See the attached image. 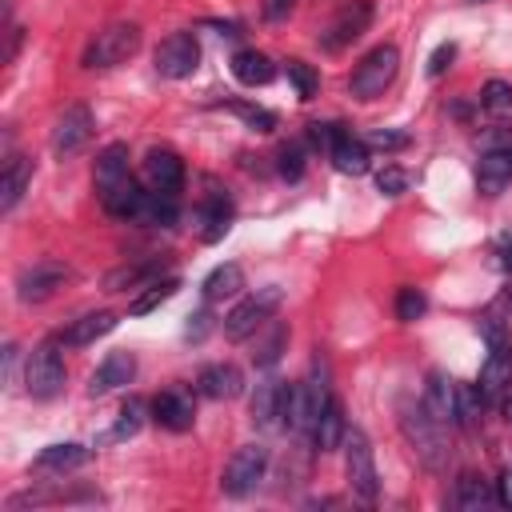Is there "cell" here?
I'll list each match as a JSON object with an SVG mask.
<instances>
[{
    "instance_id": "1",
    "label": "cell",
    "mask_w": 512,
    "mask_h": 512,
    "mask_svg": "<svg viewBox=\"0 0 512 512\" xmlns=\"http://www.w3.org/2000/svg\"><path fill=\"white\" fill-rule=\"evenodd\" d=\"M400 432L428 472L448 468V428L424 408V400H400Z\"/></svg>"
},
{
    "instance_id": "2",
    "label": "cell",
    "mask_w": 512,
    "mask_h": 512,
    "mask_svg": "<svg viewBox=\"0 0 512 512\" xmlns=\"http://www.w3.org/2000/svg\"><path fill=\"white\" fill-rule=\"evenodd\" d=\"M396 72H400V52H396V44H376V48H368V52L356 60V68H352V76H348V92H352L356 100H376V96H384V92L392 88Z\"/></svg>"
},
{
    "instance_id": "3",
    "label": "cell",
    "mask_w": 512,
    "mask_h": 512,
    "mask_svg": "<svg viewBox=\"0 0 512 512\" xmlns=\"http://www.w3.org/2000/svg\"><path fill=\"white\" fill-rule=\"evenodd\" d=\"M340 448H344V472H348L352 496H360L364 504H376V496H380V472H376V456H372L368 436L348 424Z\"/></svg>"
},
{
    "instance_id": "4",
    "label": "cell",
    "mask_w": 512,
    "mask_h": 512,
    "mask_svg": "<svg viewBox=\"0 0 512 512\" xmlns=\"http://www.w3.org/2000/svg\"><path fill=\"white\" fill-rule=\"evenodd\" d=\"M280 300H284L280 284L256 288L252 296H244V300L224 316V336H228V340H248V336H256V328H264V324L272 320V312L280 308Z\"/></svg>"
},
{
    "instance_id": "5",
    "label": "cell",
    "mask_w": 512,
    "mask_h": 512,
    "mask_svg": "<svg viewBox=\"0 0 512 512\" xmlns=\"http://www.w3.org/2000/svg\"><path fill=\"white\" fill-rule=\"evenodd\" d=\"M136 48H140V24L116 20V24H108V28H100L92 36V44L84 48V68H116Z\"/></svg>"
},
{
    "instance_id": "6",
    "label": "cell",
    "mask_w": 512,
    "mask_h": 512,
    "mask_svg": "<svg viewBox=\"0 0 512 512\" xmlns=\"http://www.w3.org/2000/svg\"><path fill=\"white\" fill-rule=\"evenodd\" d=\"M60 340H44L32 348L28 364H24V384L32 400H52L64 392V356L56 348Z\"/></svg>"
},
{
    "instance_id": "7",
    "label": "cell",
    "mask_w": 512,
    "mask_h": 512,
    "mask_svg": "<svg viewBox=\"0 0 512 512\" xmlns=\"http://www.w3.org/2000/svg\"><path fill=\"white\" fill-rule=\"evenodd\" d=\"M264 468H268V448L264 444H244L232 452V460L224 464V476H220V488L228 496H248L260 480H264Z\"/></svg>"
},
{
    "instance_id": "8",
    "label": "cell",
    "mask_w": 512,
    "mask_h": 512,
    "mask_svg": "<svg viewBox=\"0 0 512 512\" xmlns=\"http://www.w3.org/2000/svg\"><path fill=\"white\" fill-rule=\"evenodd\" d=\"M152 64H156V72H160L164 80H184V76H192V72L200 68V44H196V36H192V32H172L168 40L156 44Z\"/></svg>"
},
{
    "instance_id": "9",
    "label": "cell",
    "mask_w": 512,
    "mask_h": 512,
    "mask_svg": "<svg viewBox=\"0 0 512 512\" xmlns=\"http://www.w3.org/2000/svg\"><path fill=\"white\" fill-rule=\"evenodd\" d=\"M68 276H72L68 264H60V260H36V264H28V268L16 276V296H20L24 304H40V300L56 296V288H64Z\"/></svg>"
},
{
    "instance_id": "10",
    "label": "cell",
    "mask_w": 512,
    "mask_h": 512,
    "mask_svg": "<svg viewBox=\"0 0 512 512\" xmlns=\"http://www.w3.org/2000/svg\"><path fill=\"white\" fill-rule=\"evenodd\" d=\"M512 180V136H496L484 144L480 152V164H476V184L484 196H496L504 184Z\"/></svg>"
},
{
    "instance_id": "11",
    "label": "cell",
    "mask_w": 512,
    "mask_h": 512,
    "mask_svg": "<svg viewBox=\"0 0 512 512\" xmlns=\"http://www.w3.org/2000/svg\"><path fill=\"white\" fill-rule=\"evenodd\" d=\"M368 24H372V4H368V0H352V4H344L340 16L320 32V48H324V52H340V48H348L356 36H364Z\"/></svg>"
},
{
    "instance_id": "12",
    "label": "cell",
    "mask_w": 512,
    "mask_h": 512,
    "mask_svg": "<svg viewBox=\"0 0 512 512\" xmlns=\"http://www.w3.org/2000/svg\"><path fill=\"white\" fill-rule=\"evenodd\" d=\"M92 128H96L92 108H88V104H68V108L56 116L52 148H56L60 156H72V152H80V148L92 140Z\"/></svg>"
},
{
    "instance_id": "13",
    "label": "cell",
    "mask_w": 512,
    "mask_h": 512,
    "mask_svg": "<svg viewBox=\"0 0 512 512\" xmlns=\"http://www.w3.org/2000/svg\"><path fill=\"white\" fill-rule=\"evenodd\" d=\"M424 408H428L444 428H460V424H464V412H460V384H452L444 372H428Z\"/></svg>"
},
{
    "instance_id": "14",
    "label": "cell",
    "mask_w": 512,
    "mask_h": 512,
    "mask_svg": "<svg viewBox=\"0 0 512 512\" xmlns=\"http://www.w3.org/2000/svg\"><path fill=\"white\" fill-rule=\"evenodd\" d=\"M144 184L152 192H168L176 196L184 188V160L172 152V148H152L144 156Z\"/></svg>"
},
{
    "instance_id": "15",
    "label": "cell",
    "mask_w": 512,
    "mask_h": 512,
    "mask_svg": "<svg viewBox=\"0 0 512 512\" xmlns=\"http://www.w3.org/2000/svg\"><path fill=\"white\" fill-rule=\"evenodd\" d=\"M152 420L168 432H188L192 420H196V404L184 388H164L156 400H152Z\"/></svg>"
},
{
    "instance_id": "16",
    "label": "cell",
    "mask_w": 512,
    "mask_h": 512,
    "mask_svg": "<svg viewBox=\"0 0 512 512\" xmlns=\"http://www.w3.org/2000/svg\"><path fill=\"white\" fill-rule=\"evenodd\" d=\"M132 376H136V356L132 352H108L100 364H96V372H92V380H88V392L92 396H104V392H112V388H124V384H132Z\"/></svg>"
},
{
    "instance_id": "17",
    "label": "cell",
    "mask_w": 512,
    "mask_h": 512,
    "mask_svg": "<svg viewBox=\"0 0 512 512\" xmlns=\"http://www.w3.org/2000/svg\"><path fill=\"white\" fill-rule=\"evenodd\" d=\"M196 392L208 396V400H236L244 392V376L236 364H204L200 376H196Z\"/></svg>"
},
{
    "instance_id": "18",
    "label": "cell",
    "mask_w": 512,
    "mask_h": 512,
    "mask_svg": "<svg viewBox=\"0 0 512 512\" xmlns=\"http://www.w3.org/2000/svg\"><path fill=\"white\" fill-rule=\"evenodd\" d=\"M284 404H288V380H260L252 392V420L260 428L284 424Z\"/></svg>"
},
{
    "instance_id": "19",
    "label": "cell",
    "mask_w": 512,
    "mask_h": 512,
    "mask_svg": "<svg viewBox=\"0 0 512 512\" xmlns=\"http://www.w3.org/2000/svg\"><path fill=\"white\" fill-rule=\"evenodd\" d=\"M480 396L484 400H500L508 388H512V344L508 348H492L484 368H480V380H476Z\"/></svg>"
},
{
    "instance_id": "20",
    "label": "cell",
    "mask_w": 512,
    "mask_h": 512,
    "mask_svg": "<svg viewBox=\"0 0 512 512\" xmlns=\"http://www.w3.org/2000/svg\"><path fill=\"white\" fill-rule=\"evenodd\" d=\"M92 176H96V196H104V192H112L116 184H124V180L132 176V168H128V144H108V148L96 156Z\"/></svg>"
},
{
    "instance_id": "21",
    "label": "cell",
    "mask_w": 512,
    "mask_h": 512,
    "mask_svg": "<svg viewBox=\"0 0 512 512\" xmlns=\"http://www.w3.org/2000/svg\"><path fill=\"white\" fill-rule=\"evenodd\" d=\"M116 328V312H84L80 320H72L56 340L68 344V348H84V344H96L100 336H108Z\"/></svg>"
},
{
    "instance_id": "22",
    "label": "cell",
    "mask_w": 512,
    "mask_h": 512,
    "mask_svg": "<svg viewBox=\"0 0 512 512\" xmlns=\"http://www.w3.org/2000/svg\"><path fill=\"white\" fill-rule=\"evenodd\" d=\"M32 184V160L28 156H8L4 172H0V208L12 212L20 204V196L28 192Z\"/></svg>"
},
{
    "instance_id": "23",
    "label": "cell",
    "mask_w": 512,
    "mask_h": 512,
    "mask_svg": "<svg viewBox=\"0 0 512 512\" xmlns=\"http://www.w3.org/2000/svg\"><path fill=\"white\" fill-rule=\"evenodd\" d=\"M88 448L84 444H76V440H68V444H48L36 460H32V468L36 472H72V468H80V464H88Z\"/></svg>"
},
{
    "instance_id": "24",
    "label": "cell",
    "mask_w": 512,
    "mask_h": 512,
    "mask_svg": "<svg viewBox=\"0 0 512 512\" xmlns=\"http://www.w3.org/2000/svg\"><path fill=\"white\" fill-rule=\"evenodd\" d=\"M232 76H236L244 88H260V84H268V80L276 76V64H272L264 52H256V48H240V52L232 56Z\"/></svg>"
},
{
    "instance_id": "25",
    "label": "cell",
    "mask_w": 512,
    "mask_h": 512,
    "mask_svg": "<svg viewBox=\"0 0 512 512\" xmlns=\"http://www.w3.org/2000/svg\"><path fill=\"white\" fill-rule=\"evenodd\" d=\"M232 224V200L224 192H212L204 204H200V240L204 244H216Z\"/></svg>"
},
{
    "instance_id": "26",
    "label": "cell",
    "mask_w": 512,
    "mask_h": 512,
    "mask_svg": "<svg viewBox=\"0 0 512 512\" xmlns=\"http://www.w3.org/2000/svg\"><path fill=\"white\" fill-rule=\"evenodd\" d=\"M244 288V268L240 264H216L208 276H204V284H200V292H204V304H220V300H228V296H236Z\"/></svg>"
},
{
    "instance_id": "27",
    "label": "cell",
    "mask_w": 512,
    "mask_h": 512,
    "mask_svg": "<svg viewBox=\"0 0 512 512\" xmlns=\"http://www.w3.org/2000/svg\"><path fill=\"white\" fill-rule=\"evenodd\" d=\"M344 432H348V420H344L340 400L332 396V404L320 412V420H316V428H312V444H316V452H336V448L344 444Z\"/></svg>"
},
{
    "instance_id": "28",
    "label": "cell",
    "mask_w": 512,
    "mask_h": 512,
    "mask_svg": "<svg viewBox=\"0 0 512 512\" xmlns=\"http://www.w3.org/2000/svg\"><path fill=\"white\" fill-rule=\"evenodd\" d=\"M164 272V260H144V264H124V268H112L104 276V288L108 292H128V288H140V284H152L160 280Z\"/></svg>"
},
{
    "instance_id": "29",
    "label": "cell",
    "mask_w": 512,
    "mask_h": 512,
    "mask_svg": "<svg viewBox=\"0 0 512 512\" xmlns=\"http://www.w3.org/2000/svg\"><path fill=\"white\" fill-rule=\"evenodd\" d=\"M492 500H496V492L488 488L484 476L464 472V476L456 480V492H452V504H456V508H464V512H480V508H488Z\"/></svg>"
},
{
    "instance_id": "30",
    "label": "cell",
    "mask_w": 512,
    "mask_h": 512,
    "mask_svg": "<svg viewBox=\"0 0 512 512\" xmlns=\"http://www.w3.org/2000/svg\"><path fill=\"white\" fill-rule=\"evenodd\" d=\"M332 164H336V172H344V176H364L368 172V144L364 140H356V136H344L336 148H332V156H328Z\"/></svg>"
},
{
    "instance_id": "31",
    "label": "cell",
    "mask_w": 512,
    "mask_h": 512,
    "mask_svg": "<svg viewBox=\"0 0 512 512\" xmlns=\"http://www.w3.org/2000/svg\"><path fill=\"white\" fill-rule=\"evenodd\" d=\"M136 220H140V224H152V228H172V224H176V196L148 188V196H144Z\"/></svg>"
},
{
    "instance_id": "32",
    "label": "cell",
    "mask_w": 512,
    "mask_h": 512,
    "mask_svg": "<svg viewBox=\"0 0 512 512\" xmlns=\"http://www.w3.org/2000/svg\"><path fill=\"white\" fill-rule=\"evenodd\" d=\"M180 292V276H164V280H152V284H144V292L128 304V312L132 316H148L152 308H160L164 300H172Z\"/></svg>"
},
{
    "instance_id": "33",
    "label": "cell",
    "mask_w": 512,
    "mask_h": 512,
    "mask_svg": "<svg viewBox=\"0 0 512 512\" xmlns=\"http://www.w3.org/2000/svg\"><path fill=\"white\" fill-rule=\"evenodd\" d=\"M288 348V328L284 324H268V332L260 336L256 332V352H252V364L256 368H272Z\"/></svg>"
},
{
    "instance_id": "34",
    "label": "cell",
    "mask_w": 512,
    "mask_h": 512,
    "mask_svg": "<svg viewBox=\"0 0 512 512\" xmlns=\"http://www.w3.org/2000/svg\"><path fill=\"white\" fill-rule=\"evenodd\" d=\"M144 412H148V404L132 396V400L120 408V420H116V428H112L104 440H128V436H136V432H140V424H144Z\"/></svg>"
},
{
    "instance_id": "35",
    "label": "cell",
    "mask_w": 512,
    "mask_h": 512,
    "mask_svg": "<svg viewBox=\"0 0 512 512\" xmlns=\"http://www.w3.org/2000/svg\"><path fill=\"white\" fill-rule=\"evenodd\" d=\"M480 108L492 116H512V84L504 80H488L480 92Z\"/></svg>"
},
{
    "instance_id": "36",
    "label": "cell",
    "mask_w": 512,
    "mask_h": 512,
    "mask_svg": "<svg viewBox=\"0 0 512 512\" xmlns=\"http://www.w3.org/2000/svg\"><path fill=\"white\" fill-rule=\"evenodd\" d=\"M288 80H292V88H296V96H300V100H312V96H316V88H320L316 68H312V64H304V60H288Z\"/></svg>"
},
{
    "instance_id": "37",
    "label": "cell",
    "mask_w": 512,
    "mask_h": 512,
    "mask_svg": "<svg viewBox=\"0 0 512 512\" xmlns=\"http://www.w3.org/2000/svg\"><path fill=\"white\" fill-rule=\"evenodd\" d=\"M344 136H348V132H344L336 120H324V124L316 120V124H308V144L320 148V152H328V156H332V148H336Z\"/></svg>"
},
{
    "instance_id": "38",
    "label": "cell",
    "mask_w": 512,
    "mask_h": 512,
    "mask_svg": "<svg viewBox=\"0 0 512 512\" xmlns=\"http://www.w3.org/2000/svg\"><path fill=\"white\" fill-rule=\"evenodd\" d=\"M424 308H428V296H424L420 288H400V292H396V320L412 324V320L424 316Z\"/></svg>"
},
{
    "instance_id": "39",
    "label": "cell",
    "mask_w": 512,
    "mask_h": 512,
    "mask_svg": "<svg viewBox=\"0 0 512 512\" xmlns=\"http://www.w3.org/2000/svg\"><path fill=\"white\" fill-rule=\"evenodd\" d=\"M248 128H256V132H272L276 128V112H268V108H256V104H244V100H232L228 104Z\"/></svg>"
},
{
    "instance_id": "40",
    "label": "cell",
    "mask_w": 512,
    "mask_h": 512,
    "mask_svg": "<svg viewBox=\"0 0 512 512\" xmlns=\"http://www.w3.org/2000/svg\"><path fill=\"white\" fill-rule=\"evenodd\" d=\"M280 176H288V180H300L304 176V144L300 140H292V144L280 148Z\"/></svg>"
},
{
    "instance_id": "41",
    "label": "cell",
    "mask_w": 512,
    "mask_h": 512,
    "mask_svg": "<svg viewBox=\"0 0 512 512\" xmlns=\"http://www.w3.org/2000/svg\"><path fill=\"white\" fill-rule=\"evenodd\" d=\"M408 180H412V176H408L404 168H396V164H384V168L376 172V188H380L384 196H400V192L408 188Z\"/></svg>"
},
{
    "instance_id": "42",
    "label": "cell",
    "mask_w": 512,
    "mask_h": 512,
    "mask_svg": "<svg viewBox=\"0 0 512 512\" xmlns=\"http://www.w3.org/2000/svg\"><path fill=\"white\" fill-rule=\"evenodd\" d=\"M368 144L372 148H384V152H396L408 144V132H392V128H372L368 132Z\"/></svg>"
},
{
    "instance_id": "43",
    "label": "cell",
    "mask_w": 512,
    "mask_h": 512,
    "mask_svg": "<svg viewBox=\"0 0 512 512\" xmlns=\"http://www.w3.org/2000/svg\"><path fill=\"white\" fill-rule=\"evenodd\" d=\"M452 60H456V44L448 40V44H440V48L428 56V76H444V68H452Z\"/></svg>"
},
{
    "instance_id": "44",
    "label": "cell",
    "mask_w": 512,
    "mask_h": 512,
    "mask_svg": "<svg viewBox=\"0 0 512 512\" xmlns=\"http://www.w3.org/2000/svg\"><path fill=\"white\" fill-rule=\"evenodd\" d=\"M260 12H264V20H272V24H276V20H284V16L292 12V0H264V4H260Z\"/></svg>"
},
{
    "instance_id": "45",
    "label": "cell",
    "mask_w": 512,
    "mask_h": 512,
    "mask_svg": "<svg viewBox=\"0 0 512 512\" xmlns=\"http://www.w3.org/2000/svg\"><path fill=\"white\" fill-rule=\"evenodd\" d=\"M192 324H188V340H200L208 328H212V316L208 312H196V316H188Z\"/></svg>"
},
{
    "instance_id": "46",
    "label": "cell",
    "mask_w": 512,
    "mask_h": 512,
    "mask_svg": "<svg viewBox=\"0 0 512 512\" xmlns=\"http://www.w3.org/2000/svg\"><path fill=\"white\" fill-rule=\"evenodd\" d=\"M496 500H500L504 508H512V468L500 472V480H496Z\"/></svg>"
},
{
    "instance_id": "47",
    "label": "cell",
    "mask_w": 512,
    "mask_h": 512,
    "mask_svg": "<svg viewBox=\"0 0 512 512\" xmlns=\"http://www.w3.org/2000/svg\"><path fill=\"white\" fill-rule=\"evenodd\" d=\"M496 256H500V268L512 272V236H500L496 240Z\"/></svg>"
},
{
    "instance_id": "48",
    "label": "cell",
    "mask_w": 512,
    "mask_h": 512,
    "mask_svg": "<svg viewBox=\"0 0 512 512\" xmlns=\"http://www.w3.org/2000/svg\"><path fill=\"white\" fill-rule=\"evenodd\" d=\"M500 416H504V424L512 428V388H508V392L500 396Z\"/></svg>"
},
{
    "instance_id": "49",
    "label": "cell",
    "mask_w": 512,
    "mask_h": 512,
    "mask_svg": "<svg viewBox=\"0 0 512 512\" xmlns=\"http://www.w3.org/2000/svg\"><path fill=\"white\" fill-rule=\"evenodd\" d=\"M508 300H512V292H508Z\"/></svg>"
}]
</instances>
